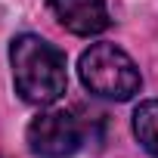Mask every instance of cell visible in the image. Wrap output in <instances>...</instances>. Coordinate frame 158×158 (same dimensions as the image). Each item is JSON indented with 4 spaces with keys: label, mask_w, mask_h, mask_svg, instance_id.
<instances>
[{
    "label": "cell",
    "mask_w": 158,
    "mask_h": 158,
    "mask_svg": "<svg viewBox=\"0 0 158 158\" xmlns=\"http://www.w3.org/2000/svg\"><path fill=\"white\" fill-rule=\"evenodd\" d=\"M10 65L16 93L31 106H53L65 87V53L37 34H19L10 44Z\"/></svg>",
    "instance_id": "6da1fadb"
},
{
    "label": "cell",
    "mask_w": 158,
    "mask_h": 158,
    "mask_svg": "<svg viewBox=\"0 0 158 158\" xmlns=\"http://www.w3.org/2000/svg\"><path fill=\"white\" fill-rule=\"evenodd\" d=\"M77 74L93 96L112 102H127L143 87L136 62L115 44H93L90 50H84L77 62Z\"/></svg>",
    "instance_id": "7a4b0ae2"
},
{
    "label": "cell",
    "mask_w": 158,
    "mask_h": 158,
    "mask_svg": "<svg viewBox=\"0 0 158 158\" xmlns=\"http://www.w3.org/2000/svg\"><path fill=\"white\" fill-rule=\"evenodd\" d=\"M28 149L37 158H68L81 149L84 143V127L71 112L65 109H50L40 112L31 124H28Z\"/></svg>",
    "instance_id": "3957f363"
},
{
    "label": "cell",
    "mask_w": 158,
    "mask_h": 158,
    "mask_svg": "<svg viewBox=\"0 0 158 158\" xmlns=\"http://www.w3.org/2000/svg\"><path fill=\"white\" fill-rule=\"evenodd\" d=\"M47 3H50V13L56 16V22L71 34L90 37L112 25L106 0H47Z\"/></svg>",
    "instance_id": "277c9868"
},
{
    "label": "cell",
    "mask_w": 158,
    "mask_h": 158,
    "mask_svg": "<svg viewBox=\"0 0 158 158\" xmlns=\"http://www.w3.org/2000/svg\"><path fill=\"white\" fill-rule=\"evenodd\" d=\"M133 136L139 139V146L158 158V99H146L136 106L133 112Z\"/></svg>",
    "instance_id": "5b68a950"
},
{
    "label": "cell",
    "mask_w": 158,
    "mask_h": 158,
    "mask_svg": "<svg viewBox=\"0 0 158 158\" xmlns=\"http://www.w3.org/2000/svg\"><path fill=\"white\" fill-rule=\"evenodd\" d=\"M0 158H3V155H0Z\"/></svg>",
    "instance_id": "8992f818"
}]
</instances>
